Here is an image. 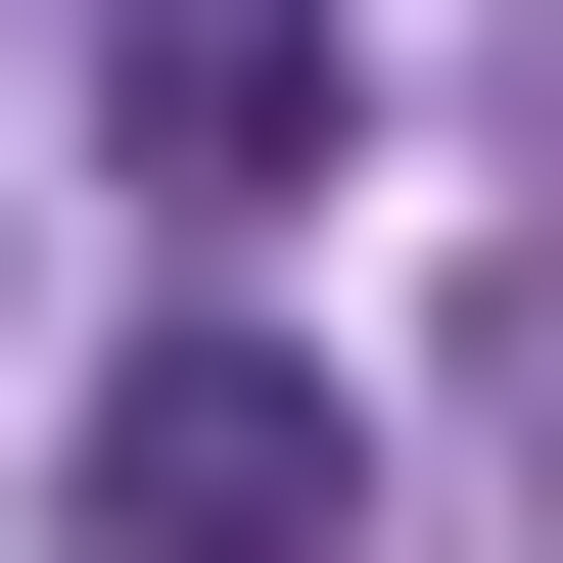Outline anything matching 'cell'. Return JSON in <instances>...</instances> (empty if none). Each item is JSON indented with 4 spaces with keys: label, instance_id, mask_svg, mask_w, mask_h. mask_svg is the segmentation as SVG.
Instances as JSON below:
<instances>
[{
    "label": "cell",
    "instance_id": "6da1fadb",
    "mask_svg": "<svg viewBox=\"0 0 563 563\" xmlns=\"http://www.w3.org/2000/svg\"><path fill=\"white\" fill-rule=\"evenodd\" d=\"M47 563H376V422H329V329H141V376L47 422Z\"/></svg>",
    "mask_w": 563,
    "mask_h": 563
},
{
    "label": "cell",
    "instance_id": "7a4b0ae2",
    "mask_svg": "<svg viewBox=\"0 0 563 563\" xmlns=\"http://www.w3.org/2000/svg\"><path fill=\"white\" fill-rule=\"evenodd\" d=\"M329 95H376L329 0H95V141H141V235H282V188H329Z\"/></svg>",
    "mask_w": 563,
    "mask_h": 563
}]
</instances>
